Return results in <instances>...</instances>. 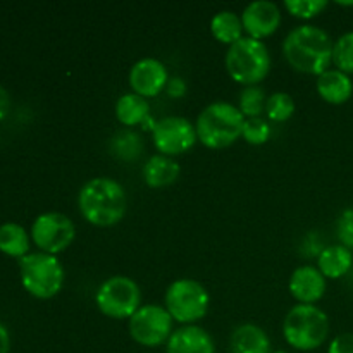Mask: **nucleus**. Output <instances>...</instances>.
<instances>
[{
	"label": "nucleus",
	"mask_w": 353,
	"mask_h": 353,
	"mask_svg": "<svg viewBox=\"0 0 353 353\" xmlns=\"http://www.w3.org/2000/svg\"><path fill=\"white\" fill-rule=\"evenodd\" d=\"M316 90L321 99L333 105H341L348 102L353 95V81L350 74L336 68H330L323 74L317 76Z\"/></svg>",
	"instance_id": "obj_17"
},
{
	"label": "nucleus",
	"mask_w": 353,
	"mask_h": 353,
	"mask_svg": "<svg viewBox=\"0 0 353 353\" xmlns=\"http://www.w3.org/2000/svg\"><path fill=\"white\" fill-rule=\"evenodd\" d=\"M128 331L131 340L145 348H157L168 343L174 331V319L159 303L141 305L128 319Z\"/></svg>",
	"instance_id": "obj_9"
},
{
	"label": "nucleus",
	"mask_w": 353,
	"mask_h": 353,
	"mask_svg": "<svg viewBox=\"0 0 353 353\" xmlns=\"http://www.w3.org/2000/svg\"><path fill=\"white\" fill-rule=\"evenodd\" d=\"M168 68L162 61L155 57H141L131 65L128 81H130L131 92L152 99L157 97L165 90V85L169 81Z\"/></svg>",
	"instance_id": "obj_12"
},
{
	"label": "nucleus",
	"mask_w": 353,
	"mask_h": 353,
	"mask_svg": "<svg viewBox=\"0 0 353 353\" xmlns=\"http://www.w3.org/2000/svg\"><path fill=\"white\" fill-rule=\"evenodd\" d=\"M30 238L28 231L17 223L0 224V252L9 257L23 259L30 254Z\"/></svg>",
	"instance_id": "obj_23"
},
{
	"label": "nucleus",
	"mask_w": 353,
	"mask_h": 353,
	"mask_svg": "<svg viewBox=\"0 0 353 353\" xmlns=\"http://www.w3.org/2000/svg\"><path fill=\"white\" fill-rule=\"evenodd\" d=\"M231 353H272L268 333L257 324H240L230 338Z\"/></svg>",
	"instance_id": "obj_19"
},
{
	"label": "nucleus",
	"mask_w": 353,
	"mask_h": 353,
	"mask_svg": "<svg viewBox=\"0 0 353 353\" xmlns=\"http://www.w3.org/2000/svg\"><path fill=\"white\" fill-rule=\"evenodd\" d=\"M316 265L326 279H340L352 269L353 252L341 243L327 245L317 254Z\"/></svg>",
	"instance_id": "obj_20"
},
{
	"label": "nucleus",
	"mask_w": 353,
	"mask_h": 353,
	"mask_svg": "<svg viewBox=\"0 0 353 353\" xmlns=\"http://www.w3.org/2000/svg\"><path fill=\"white\" fill-rule=\"evenodd\" d=\"M210 33L217 41L231 47V45L236 43L238 40L245 37L241 16L230 9L219 10L210 19Z\"/></svg>",
	"instance_id": "obj_21"
},
{
	"label": "nucleus",
	"mask_w": 353,
	"mask_h": 353,
	"mask_svg": "<svg viewBox=\"0 0 353 353\" xmlns=\"http://www.w3.org/2000/svg\"><path fill=\"white\" fill-rule=\"evenodd\" d=\"M95 305L109 319H130L141 307V290L130 276H110L97 288Z\"/></svg>",
	"instance_id": "obj_8"
},
{
	"label": "nucleus",
	"mask_w": 353,
	"mask_h": 353,
	"mask_svg": "<svg viewBox=\"0 0 353 353\" xmlns=\"http://www.w3.org/2000/svg\"><path fill=\"white\" fill-rule=\"evenodd\" d=\"M165 95L169 99H183L188 92V85H186V79L181 78V76H171L165 85Z\"/></svg>",
	"instance_id": "obj_31"
},
{
	"label": "nucleus",
	"mask_w": 353,
	"mask_h": 353,
	"mask_svg": "<svg viewBox=\"0 0 353 353\" xmlns=\"http://www.w3.org/2000/svg\"><path fill=\"white\" fill-rule=\"evenodd\" d=\"M179 174H181L179 162L174 157H168L162 154L152 155L141 169L145 185L150 188H164V186L172 185L178 181Z\"/></svg>",
	"instance_id": "obj_18"
},
{
	"label": "nucleus",
	"mask_w": 353,
	"mask_h": 353,
	"mask_svg": "<svg viewBox=\"0 0 353 353\" xmlns=\"http://www.w3.org/2000/svg\"><path fill=\"white\" fill-rule=\"evenodd\" d=\"M333 65L347 74H353V31H347L334 40Z\"/></svg>",
	"instance_id": "obj_26"
},
{
	"label": "nucleus",
	"mask_w": 353,
	"mask_h": 353,
	"mask_svg": "<svg viewBox=\"0 0 353 353\" xmlns=\"http://www.w3.org/2000/svg\"><path fill=\"white\" fill-rule=\"evenodd\" d=\"M295 110V100H293L290 93L274 92L268 97L264 114L269 123H285V121L292 119Z\"/></svg>",
	"instance_id": "obj_24"
},
{
	"label": "nucleus",
	"mask_w": 353,
	"mask_h": 353,
	"mask_svg": "<svg viewBox=\"0 0 353 353\" xmlns=\"http://www.w3.org/2000/svg\"><path fill=\"white\" fill-rule=\"evenodd\" d=\"M338 6H343V7H353V2H336Z\"/></svg>",
	"instance_id": "obj_34"
},
{
	"label": "nucleus",
	"mask_w": 353,
	"mask_h": 353,
	"mask_svg": "<svg viewBox=\"0 0 353 353\" xmlns=\"http://www.w3.org/2000/svg\"><path fill=\"white\" fill-rule=\"evenodd\" d=\"M224 64L233 81L243 86H254L264 81L269 74L272 59L264 41L245 34L241 40L228 47Z\"/></svg>",
	"instance_id": "obj_5"
},
{
	"label": "nucleus",
	"mask_w": 353,
	"mask_h": 353,
	"mask_svg": "<svg viewBox=\"0 0 353 353\" xmlns=\"http://www.w3.org/2000/svg\"><path fill=\"white\" fill-rule=\"evenodd\" d=\"M334 40L316 24L295 26L283 40V55L295 71L319 76L333 64Z\"/></svg>",
	"instance_id": "obj_1"
},
{
	"label": "nucleus",
	"mask_w": 353,
	"mask_h": 353,
	"mask_svg": "<svg viewBox=\"0 0 353 353\" xmlns=\"http://www.w3.org/2000/svg\"><path fill=\"white\" fill-rule=\"evenodd\" d=\"M9 109H10L9 92H7V90L0 85V119H3V117L9 114Z\"/></svg>",
	"instance_id": "obj_32"
},
{
	"label": "nucleus",
	"mask_w": 353,
	"mask_h": 353,
	"mask_svg": "<svg viewBox=\"0 0 353 353\" xmlns=\"http://www.w3.org/2000/svg\"><path fill=\"white\" fill-rule=\"evenodd\" d=\"M336 234L341 245L353 248V207H348L340 214L336 223Z\"/></svg>",
	"instance_id": "obj_29"
},
{
	"label": "nucleus",
	"mask_w": 353,
	"mask_h": 353,
	"mask_svg": "<svg viewBox=\"0 0 353 353\" xmlns=\"http://www.w3.org/2000/svg\"><path fill=\"white\" fill-rule=\"evenodd\" d=\"M327 353H353V333H340L330 341Z\"/></svg>",
	"instance_id": "obj_30"
},
{
	"label": "nucleus",
	"mask_w": 353,
	"mask_h": 353,
	"mask_svg": "<svg viewBox=\"0 0 353 353\" xmlns=\"http://www.w3.org/2000/svg\"><path fill=\"white\" fill-rule=\"evenodd\" d=\"M116 117L124 128H133L143 124L147 130L152 131L155 121L150 116V102L145 97L134 92L123 93L116 102Z\"/></svg>",
	"instance_id": "obj_16"
},
{
	"label": "nucleus",
	"mask_w": 353,
	"mask_h": 353,
	"mask_svg": "<svg viewBox=\"0 0 353 353\" xmlns=\"http://www.w3.org/2000/svg\"><path fill=\"white\" fill-rule=\"evenodd\" d=\"M10 352V334L9 330L0 323V353Z\"/></svg>",
	"instance_id": "obj_33"
},
{
	"label": "nucleus",
	"mask_w": 353,
	"mask_h": 353,
	"mask_svg": "<svg viewBox=\"0 0 353 353\" xmlns=\"http://www.w3.org/2000/svg\"><path fill=\"white\" fill-rule=\"evenodd\" d=\"M272 353H288V352H285V350H276V352H272Z\"/></svg>",
	"instance_id": "obj_35"
},
{
	"label": "nucleus",
	"mask_w": 353,
	"mask_h": 353,
	"mask_svg": "<svg viewBox=\"0 0 353 353\" xmlns=\"http://www.w3.org/2000/svg\"><path fill=\"white\" fill-rule=\"evenodd\" d=\"M245 116L238 105L224 100L209 103L195 121L199 141L207 148L221 150L236 143L243 133Z\"/></svg>",
	"instance_id": "obj_3"
},
{
	"label": "nucleus",
	"mask_w": 353,
	"mask_h": 353,
	"mask_svg": "<svg viewBox=\"0 0 353 353\" xmlns=\"http://www.w3.org/2000/svg\"><path fill=\"white\" fill-rule=\"evenodd\" d=\"M143 138L130 128L119 130L109 140V152L123 162H133L143 154Z\"/></svg>",
	"instance_id": "obj_22"
},
{
	"label": "nucleus",
	"mask_w": 353,
	"mask_h": 353,
	"mask_svg": "<svg viewBox=\"0 0 353 353\" xmlns=\"http://www.w3.org/2000/svg\"><path fill=\"white\" fill-rule=\"evenodd\" d=\"M31 240L40 252L59 255L71 247L76 238V226L62 212H43L34 217L31 224Z\"/></svg>",
	"instance_id": "obj_10"
},
{
	"label": "nucleus",
	"mask_w": 353,
	"mask_h": 353,
	"mask_svg": "<svg viewBox=\"0 0 353 353\" xmlns=\"http://www.w3.org/2000/svg\"><path fill=\"white\" fill-rule=\"evenodd\" d=\"M272 134V126L265 117H248L243 124V138L250 145H264L268 143Z\"/></svg>",
	"instance_id": "obj_27"
},
{
	"label": "nucleus",
	"mask_w": 353,
	"mask_h": 353,
	"mask_svg": "<svg viewBox=\"0 0 353 353\" xmlns=\"http://www.w3.org/2000/svg\"><path fill=\"white\" fill-rule=\"evenodd\" d=\"M268 93L262 86H245L238 99V109L243 114L245 119L248 117H262L265 112V102H268Z\"/></svg>",
	"instance_id": "obj_25"
},
{
	"label": "nucleus",
	"mask_w": 353,
	"mask_h": 353,
	"mask_svg": "<svg viewBox=\"0 0 353 353\" xmlns=\"http://www.w3.org/2000/svg\"><path fill=\"white\" fill-rule=\"evenodd\" d=\"M240 16L247 37L255 40H264L274 34L281 24V9L271 0H254L247 3Z\"/></svg>",
	"instance_id": "obj_13"
},
{
	"label": "nucleus",
	"mask_w": 353,
	"mask_h": 353,
	"mask_svg": "<svg viewBox=\"0 0 353 353\" xmlns=\"http://www.w3.org/2000/svg\"><path fill=\"white\" fill-rule=\"evenodd\" d=\"M327 7L326 0H285V9L299 19L317 17Z\"/></svg>",
	"instance_id": "obj_28"
},
{
	"label": "nucleus",
	"mask_w": 353,
	"mask_h": 353,
	"mask_svg": "<svg viewBox=\"0 0 353 353\" xmlns=\"http://www.w3.org/2000/svg\"><path fill=\"white\" fill-rule=\"evenodd\" d=\"M164 307L174 323L192 326L207 316L210 295L205 286L192 278H179L168 286L164 293Z\"/></svg>",
	"instance_id": "obj_7"
},
{
	"label": "nucleus",
	"mask_w": 353,
	"mask_h": 353,
	"mask_svg": "<svg viewBox=\"0 0 353 353\" xmlns=\"http://www.w3.org/2000/svg\"><path fill=\"white\" fill-rule=\"evenodd\" d=\"M78 209L83 219L92 226H116L126 216V190L119 181L107 176L92 178L79 188Z\"/></svg>",
	"instance_id": "obj_2"
},
{
	"label": "nucleus",
	"mask_w": 353,
	"mask_h": 353,
	"mask_svg": "<svg viewBox=\"0 0 353 353\" xmlns=\"http://www.w3.org/2000/svg\"><path fill=\"white\" fill-rule=\"evenodd\" d=\"M165 353H216V345L209 331L192 324L172 331Z\"/></svg>",
	"instance_id": "obj_15"
},
{
	"label": "nucleus",
	"mask_w": 353,
	"mask_h": 353,
	"mask_svg": "<svg viewBox=\"0 0 353 353\" xmlns=\"http://www.w3.org/2000/svg\"><path fill=\"white\" fill-rule=\"evenodd\" d=\"M330 317L317 305L296 303L283 321L285 341L300 352H312L323 347L330 338Z\"/></svg>",
	"instance_id": "obj_4"
},
{
	"label": "nucleus",
	"mask_w": 353,
	"mask_h": 353,
	"mask_svg": "<svg viewBox=\"0 0 353 353\" xmlns=\"http://www.w3.org/2000/svg\"><path fill=\"white\" fill-rule=\"evenodd\" d=\"M152 141L159 154L178 157L199 141L195 123L183 116H165L155 121L152 128Z\"/></svg>",
	"instance_id": "obj_11"
},
{
	"label": "nucleus",
	"mask_w": 353,
	"mask_h": 353,
	"mask_svg": "<svg viewBox=\"0 0 353 353\" xmlns=\"http://www.w3.org/2000/svg\"><path fill=\"white\" fill-rule=\"evenodd\" d=\"M327 290V279L317 265H300L288 279V292L299 303L316 305Z\"/></svg>",
	"instance_id": "obj_14"
},
{
	"label": "nucleus",
	"mask_w": 353,
	"mask_h": 353,
	"mask_svg": "<svg viewBox=\"0 0 353 353\" xmlns=\"http://www.w3.org/2000/svg\"><path fill=\"white\" fill-rule=\"evenodd\" d=\"M19 278L30 295L48 300L61 293L65 283V271L57 255L33 252L19 259Z\"/></svg>",
	"instance_id": "obj_6"
}]
</instances>
